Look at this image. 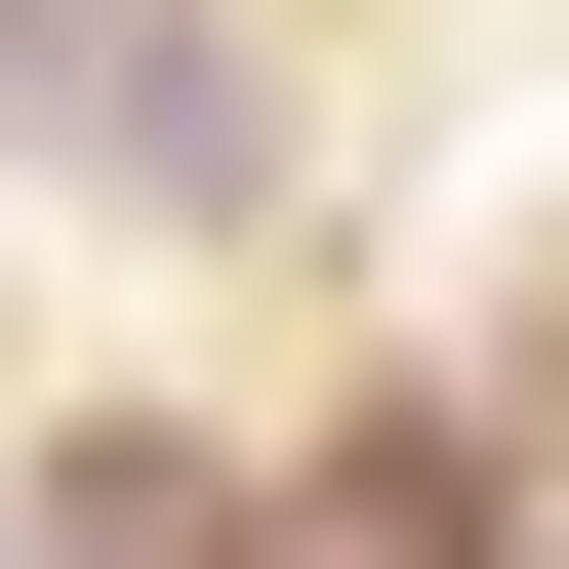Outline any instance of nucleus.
Returning <instances> with one entry per match:
<instances>
[{"label": "nucleus", "instance_id": "1", "mask_svg": "<svg viewBox=\"0 0 569 569\" xmlns=\"http://www.w3.org/2000/svg\"><path fill=\"white\" fill-rule=\"evenodd\" d=\"M82 163H122V203H244V82H203L163 0H82Z\"/></svg>", "mask_w": 569, "mask_h": 569}]
</instances>
